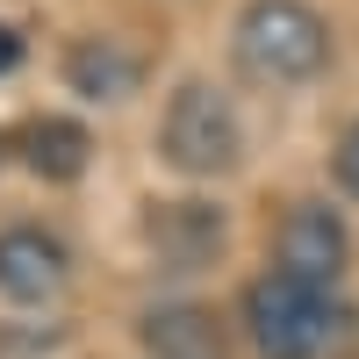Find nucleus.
Masks as SVG:
<instances>
[{
    "mask_svg": "<svg viewBox=\"0 0 359 359\" xmlns=\"http://www.w3.org/2000/svg\"><path fill=\"white\" fill-rule=\"evenodd\" d=\"M237 65L259 86H302L331 65V22L309 0H252L237 15Z\"/></svg>",
    "mask_w": 359,
    "mask_h": 359,
    "instance_id": "nucleus-2",
    "label": "nucleus"
},
{
    "mask_svg": "<svg viewBox=\"0 0 359 359\" xmlns=\"http://www.w3.org/2000/svg\"><path fill=\"white\" fill-rule=\"evenodd\" d=\"M338 180H345V187L359 194V130H352V137L338 144Z\"/></svg>",
    "mask_w": 359,
    "mask_h": 359,
    "instance_id": "nucleus-9",
    "label": "nucleus"
},
{
    "mask_svg": "<svg viewBox=\"0 0 359 359\" xmlns=\"http://www.w3.org/2000/svg\"><path fill=\"white\" fill-rule=\"evenodd\" d=\"M86 130L79 123H65V115H43V123H29L22 130V158H29V172H43V180H79L86 172Z\"/></svg>",
    "mask_w": 359,
    "mask_h": 359,
    "instance_id": "nucleus-6",
    "label": "nucleus"
},
{
    "mask_svg": "<svg viewBox=\"0 0 359 359\" xmlns=\"http://www.w3.org/2000/svg\"><path fill=\"white\" fill-rule=\"evenodd\" d=\"M245 331H252L259 359H323L345 338V302L331 287L273 266L245 287Z\"/></svg>",
    "mask_w": 359,
    "mask_h": 359,
    "instance_id": "nucleus-1",
    "label": "nucleus"
},
{
    "mask_svg": "<svg viewBox=\"0 0 359 359\" xmlns=\"http://www.w3.org/2000/svg\"><path fill=\"white\" fill-rule=\"evenodd\" d=\"M151 338L158 352H172V359H216L223 352V338H216V323H208L201 309H165V316H151Z\"/></svg>",
    "mask_w": 359,
    "mask_h": 359,
    "instance_id": "nucleus-8",
    "label": "nucleus"
},
{
    "mask_svg": "<svg viewBox=\"0 0 359 359\" xmlns=\"http://www.w3.org/2000/svg\"><path fill=\"white\" fill-rule=\"evenodd\" d=\"M65 245L50 230H0V294L8 302H43V294L65 287Z\"/></svg>",
    "mask_w": 359,
    "mask_h": 359,
    "instance_id": "nucleus-5",
    "label": "nucleus"
},
{
    "mask_svg": "<svg viewBox=\"0 0 359 359\" xmlns=\"http://www.w3.org/2000/svg\"><path fill=\"white\" fill-rule=\"evenodd\" d=\"M15 65H22V36L0 22V72H15Z\"/></svg>",
    "mask_w": 359,
    "mask_h": 359,
    "instance_id": "nucleus-10",
    "label": "nucleus"
},
{
    "mask_svg": "<svg viewBox=\"0 0 359 359\" xmlns=\"http://www.w3.org/2000/svg\"><path fill=\"white\" fill-rule=\"evenodd\" d=\"M72 86L94 94V101H123L137 86V57H123L115 43H79L72 50Z\"/></svg>",
    "mask_w": 359,
    "mask_h": 359,
    "instance_id": "nucleus-7",
    "label": "nucleus"
},
{
    "mask_svg": "<svg viewBox=\"0 0 359 359\" xmlns=\"http://www.w3.org/2000/svg\"><path fill=\"white\" fill-rule=\"evenodd\" d=\"M345 259H352L345 216H338V208H323V201H294L287 223H280V273H302V280H316V287H338Z\"/></svg>",
    "mask_w": 359,
    "mask_h": 359,
    "instance_id": "nucleus-4",
    "label": "nucleus"
},
{
    "mask_svg": "<svg viewBox=\"0 0 359 359\" xmlns=\"http://www.w3.org/2000/svg\"><path fill=\"white\" fill-rule=\"evenodd\" d=\"M158 144H165V158H172L180 172L216 180V172H230V165H237V151H245V123H237V108H230L223 86L187 79V86L165 101Z\"/></svg>",
    "mask_w": 359,
    "mask_h": 359,
    "instance_id": "nucleus-3",
    "label": "nucleus"
}]
</instances>
